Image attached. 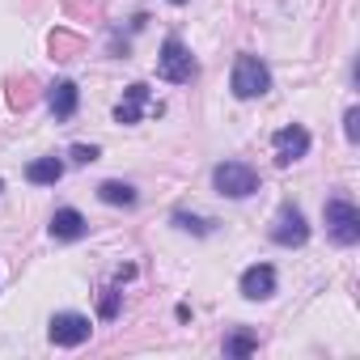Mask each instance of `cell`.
<instances>
[{
	"label": "cell",
	"mask_w": 360,
	"mask_h": 360,
	"mask_svg": "<svg viewBox=\"0 0 360 360\" xmlns=\"http://www.w3.org/2000/svg\"><path fill=\"white\" fill-rule=\"evenodd\" d=\"M195 72H200V64H195V56L183 47V39H165V43H161V56H157V77H161V81L187 85V81H195Z\"/></svg>",
	"instance_id": "cell-1"
},
{
	"label": "cell",
	"mask_w": 360,
	"mask_h": 360,
	"mask_svg": "<svg viewBox=\"0 0 360 360\" xmlns=\"http://www.w3.org/2000/svg\"><path fill=\"white\" fill-rule=\"evenodd\" d=\"M229 85H233V94H238L242 102H250V98H263V94L271 89V72H267V64H263L259 56H238Z\"/></svg>",
	"instance_id": "cell-2"
},
{
	"label": "cell",
	"mask_w": 360,
	"mask_h": 360,
	"mask_svg": "<svg viewBox=\"0 0 360 360\" xmlns=\"http://www.w3.org/2000/svg\"><path fill=\"white\" fill-rule=\"evenodd\" d=\"M212 187H217L221 195H229V200H246V195L259 191V174H255L246 161H221V165L212 169Z\"/></svg>",
	"instance_id": "cell-3"
},
{
	"label": "cell",
	"mask_w": 360,
	"mask_h": 360,
	"mask_svg": "<svg viewBox=\"0 0 360 360\" xmlns=\"http://www.w3.org/2000/svg\"><path fill=\"white\" fill-rule=\"evenodd\" d=\"M322 217H326V233H330L339 246H356V242H360V212H356V204H347V200H326Z\"/></svg>",
	"instance_id": "cell-4"
},
{
	"label": "cell",
	"mask_w": 360,
	"mask_h": 360,
	"mask_svg": "<svg viewBox=\"0 0 360 360\" xmlns=\"http://www.w3.org/2000/svg\"><path fill=\"white\" fill-rule=\"evenodd\" d=\"M271 148H276V165H292V161H301L309 153V131L301 123H288V127L276 131Z\"/></svg>",
	"instance_id": "cell-5"
},
{
	"label": "cell",
	"mask_w": 360,
	"mask_h": 360,
	"mask_svg": "<svg viewBox=\"0 0 360 360\" xmlns=\"http://www.w3.org/2000/svg\"><path fill=\"white\" fill-rule=\"evenodd\" d=\"M89 330H94V326H89L85 314H56L47 335H51L56 347H81V343L89 339Z\"/></svg>",
	"instance_id": "cell-6"
},
{
	"label": "cell",
	"mask_w": 360,
	"mask_h": 360,
	"mask_svg": "<svg viewBox=\"0 0 360 360\" xmlns=\"http://www.w3.org/2000/svg\"><path fill=\"white\" fill-rule=\"evenodd\" d=\"M271 242L276 246H305L309 242V225L297 208H280L276 212V225H271Z\"/></svg>",
	"instance_id": "cell-7"
},
{
	"label": "cell",
	"mask_w": 360,
	"mask_h": 360,
	"mask_svg": "<svg viewBox=\"0 0 360 360\" xmlns=\"http://www.w3.org/2000/svg\"><path fill=\"white\" fill-rule=\"evenodd\" d=\"M271 292H276V267L255 263V267L242 271V297H246V301H267Z\"/></svg>",
	"instance_id": "cell-8"
},
{
	"label": "cell",
	"mask_w": 360,
	"mask_h": 360,
	"mask_svg": "<svg viewBox=\"0 0 360 360\" xmlns=\"http://www.w3.org/2000/svg\"><path fill=\"white\" fill-rule=\"evenodd\" d=\"M77 102H81V89L72 81H56L51 94H47V106H51L56 119H72L77 115Z\"/></svg>",
	"instance_id": "cell-9"
},
{
	"label": "cell",
	"mask_w": 360,
	"mask_h": 360,
	"mask_svg": "<svg viewBox=\"0 0 360 360\" xmlns=\"http://www.w3.org/2000/svg\"><path fill=\"white\" fill-rule=\"evenodd\" d=\"M85 233H89V225H85V217H81L77 208H60V212L51 217V238L77 242V238H85Z\"/></svg>",
	"instance_id": "cell-10"
},
{
	"label": "cell",
	"mask_w": 360,
	"mask_h": 360,
	"mask_svg": "<svg viewBox=\"0 0 360 360\" xmlns=\"http://www.w3.org/2000/svg\"><path fill=\"white\" fill-rule=\"evenodd\" d=\"M144 106H148V85H127L123 102L115 106V123H140Z\"/></svg>",
	"instance_id": "cell-11"
},
{
	"label": "cell",
	"mask_w": 360,
	"mask_h": 360,
	"mask_svg": "<svg viewBox=\"0 0 360 360\" xmlns=\"http://www.w3.org/2000/svg\"><path fill=\"white\" fill-rule=\"evenodd\" d=\"M26 178H30L34 187H56L60 178H64V161L60 157H39V161L26 165Z\"/></svg>",
	"instance_id": "cell-12"
},
{
	"label": "cell",
	"mask_w": 360,
	"mask_h": 360,
	"mask_svg": "<svg viewBox=\"0 0 360 360\" xmlns=\"http://www.w3.org/2000/svg\"><path fill=\"white\" fill-rule=\"evenodd\" d=\"M98 200H102V204H115V208H131L140 195H136V187H127V183H102V187H98Z\"/></svg>",
	"instance_id": "cell-13"
},
{
	"label": "cell",
	"mask_w": 360,
	"mask_h": 360,
	"mask_svg": "<svg viewBox=\"0 0 360 360\" xmlns=\"http://www.w3.org/2000/svg\"><path fill=\"white\" fill-rule=\"evenodd\" d=\"M255 347H259V335H250V330H233L225 339V356H250Z\"/></svg>",
	"instance_id": "cell-14"
},
{
	"label": "cell",
	"mask_w": 360,
	"mask_h": 360,
	"mask_svg": "<svg viewBox=\"0 0 360 360\" xmlns=\"http://www.w3.org/2000/svg\"><path fill=\"white\" fill-rule=\"evenodd\" d=\"M174 225L178 229H191V233H212V221H195L187 212H174Z\"/></svg>",
	"instance_id": "cell-15"
},
{
	"label": "cell",
	"mask_w": 360,
	"mask_h": 360,
	"mask_svg": "<svg viewBox=\"0 0 360 360\" xmlns=\"http://www.w3.org/2000/svg\"><path fill=\"white\" fill-rule=\"evenodd\" d=\"M356 123H360V110H356V106H352V110H347V115H343V136H347V140H352V144H356V136H360V127H356Z\"/></svg>",
	"instance_id": "cell-16"
},
{
	"label": "cell",
	"mask_w": 360,
	"mask_h": 360,
	"mask_svg": "<svg viewBox=\"0 0 360 360\" xmlns=\"http://www.w3.org/2000/svg\"><path fill=\"white\" fill-rule=\"evenodd\" d=\"M72 161L77 165H89V161H98V148L94 144H72Z\"/></svg>",
	"instance_id": "cell-17"
},
{
	"label": "cell",
	"mask_w": 360,
	"mask_h": 360,
	"mask_svg": "<svg viewBox=\"0 0 360 360\" xmlns=\"http://www.w3.org/2000/svg\"><path fill=\"white\" fill-rule=\"evenodd\" d=\"M115 314H119V292L106 288V297H102V318H115Z\"/></svg>",
	"instance_id": "cell-18"
},
{
	"label": "cell",
	"mask_w": 360,
	"mask_h": 360,
	"mask_svg": "<svg viewBox=\"0 0 360 360\" xmlns=\"http://www.w3.org/2000/svg\"><path fill=\"white\" fill-rule=\"evenodd\" d=\"M174 5H187V0H174Z\"/></svg>",
	"instance_id": "cell-19"
}]
</instances>
